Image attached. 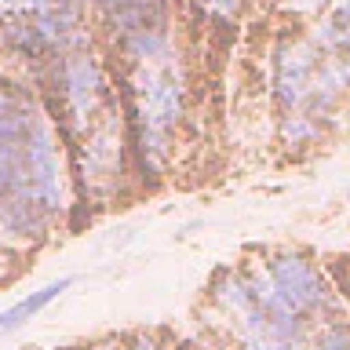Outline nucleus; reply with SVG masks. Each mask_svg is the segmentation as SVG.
Segmentation results:
<instances>
[{"instance_id":"1","label":"nucleus","mask_w":350,"mask_h":350,"mask_svg":"<svg viewBox=\"0 0 350 350\" xmlns=\"http://www.w3.org/2000/svg\"><path fill=\"white\" fill-rule=\"evenodd\" d=\"M73 208V164L48 103L22 70L0 73V245L37 248Z\"/></svg>"},{"instance_id":"2","label":"nucleus","mask_w":350,"mask_h":350,"mask_svg":"<svg viewBox=\"0 0 350 350\" xmlns=\"http://www.w3.org/2000/svg\"><path fill=\"white\" fill-rule=\"evenodd\" d=\"M267 95L278 135L288 150L321 146L336 117L350 106V84L314 44L306 26L281 33L267 51Z\"/></svg>"},{"instance_id":"3","label":"nucleus","mask_w":350,"mask_h":350,"mask_svg":"<svg viewBox=\"0 0 350 350\" xmlns=\"http://www.w3.org/2000/svg\"><path fill=\"white\" fill-rule=\"evenodd\" d=\"M113 70L139 172H164L175 150L183 146L193 103L190 59H186L183 40L172 48L113 62Z\"/></svg>"},{"instance_id":"4","label":"nucleus","mask_w":350,"mask_h":350,"mask_svg":"<svg viewBox=\"0 0 350 350\" xmlns=\"http://www.w3.org/2000/svg\"><path fill=\"white\" fill-rule=\"evenodd\" d=\"M248 273L252 288L278 325L292 336H306L328 321L350 317L343 292L332 284L325 267L303 248H259L248 262H237Z\"/></svg>"},{"instance_id":"5","label":"nucleus","mask_w":350,"mask_h":350,"mask_svg":"<svg viewBox=\"0 0 350 350\" xmlns=\"http://www.w3.org/2000/svg\"><path fill=\"white\" fill-rule=\"evenodd\" d=\"M303 26L314 37L317 48L328 51L336 62H343V70L350 73V0H336L328 11L303 22Z\"/></svg>"},{"instance_id":"6","label":"nucleus","mask_w":350,"mask_h":350,"mask_svg":"<svg viewBox=\"0 0 350 350\" xmlns=\"http://www.w3.org/2000/svg\"><path fill=\"white\" fill-rule=\"evenodd\" d=\"M256 0H183L186 26L201 33H234Z\"/></svg>"},{"instance_id":"7","label":"nucleus","mask_w":350,"mask_h":350,"mask_svg":"<svg viewBox=\"0 0 350 350\" xmlns=\"http://www.w3.org/2000/svg\"><path fill=\"white\" fill-rule=\"evenodd\" d=\"M70 284H73V278H59V281L44 284V288H37V292H29L26 299H18L15 306H11V310H4V314H0V339L11 336V332H18L22 325H29L33 317H37L48 303L59 299V295L70 288Z\"/></svg>"},{"instance_id":"8","label":"nucleus","mask_w":350,"mask_h":350,"mask_svg":"<svg viewBox=\"0 0 350 350\" xmlns=\"http://www.w3.org/2000/svg\"><path fill=\"white\" fill-rule=\"evenodd\" d=\"M303 347L306 350H350V317H339V321L314 328Z\"/></svg>"},{"instance_id":"9","label":"nucleus","mask_w":350,"mask_h":350,"mask_svg":"<svg viewBox=\"0 0 350 350\" xmlns=\"http://www.w3.org/2000/svg\"><path fill=\"white\" fill-rule=\"evenodd\" d=\"M128 350H186L179 336H172L168 328H139V332H124Z\"/></svg>"},{"instance_id":"10","label":"nucleus","mask_w":350,"mask_h":350,"mask_svg":"<svg viewBox=\"0 0 350 350\" xmlns=\"http://www.w3.org/2000/svg\"><path fill=\"white\" fill-rule=\"evenodd\" d=\"M284 15L288 18H299V22H310V18H317L321 11H328L336 4V0H273Z\"/></svg>"},{"instance_id":"11","label":"nucleus","mask_w":350,"mask_h":350,"mask_svg":"<svg viewBox=\"0 0 350 350\" xmlns=\"http://www.w3.org/2000/svg\"><path fill=\"white\" fill-rule=\"evenodd\" d=\"M84 350H128V336H106V339H95L92 347Z\"/></svg>"},{"instance_id":"12","label":"nucleus","mask_w":350,"mask_h":350,"mask_svg":"<svg viewBox=\"0 0 350 350\" xmlns=\"http://www.w3.org/2000/svg\"><path fill=\"white\" fill-rule=\"evenodd\" d=\"M343 299H347V310H350V278H347V284H343Z\"/></svg>"},{"instance_id":"13","label":"nucleus","mask_w":350,"mask_h":350,"mask_svg":"<svg viewBox=\"0 0 350 350\" xmlns=\"http://www.w3.org/2000/svg\"><path fill=\"white\" fill-rule=\"evenodd\" d=\"M8 70V62H4V55H0V73H4Z\"/></svg>"},{"instance_id":"14","label":"nucleus","mask_w":350,"mask_h":350,"mask_svg":"<svg viewBox=\"0 0 350 350\" xmlns=\"http://www.w3.org/2000/svg\"><path fill=\"white\" fill-rule=\"evenodd\" d=\"M179 4H183V0H179Z\"/></svg>"}]
</instances>
